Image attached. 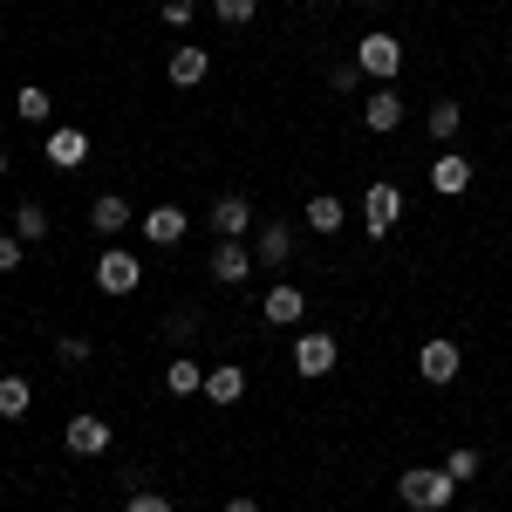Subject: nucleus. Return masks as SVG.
<instances>
[{"label":"nucleus","mask_w":512,"mask_h":512,"mask_svg":"<svg viewBox=\"0 0 512 512\" xmlns=\"http://www.w3.org/2000/svg\"><path fill=\"white\" fill-rule=\"evenodd\" d=\"M458 123H465V103H458V96H437V103H431V137H437V144H451Z\"/></svg>","instance_id":"4be33fe9"},{"label":"nucleus","mask_w":512,"mask_h":512,"mask_svg":"<svg viewBox=\"0 0 512 512\" xmlns=\"http://www.w3.org/2000/svg\"><path fill=\"white\" fill-rule=\"evenodd\" d=\"M96 287H103V294H137V287H144V260H130V253H123V246H103V253H96Z\"/></svg>","instance_id":"7ed1b4c3"},{"label":"nucleus","mask_w":512,"mask_h":512,"mask_svg":"<svg viewBox=\"0 0 512 512\" xmlns=\"http://www.w3.org/2000/svg\"><path fill=\"white\" fill-rule=\"evenodd\" d=\"M41 151H48L55 171H82V164H89V137H82L76 123H62V130H48V144H41Z\"/></svg>","instance_id":"9d476101"},{"label":"nucleus","mask_w":512,"mask_h":512,"mask_svg":"<svg viewBox=\"0 0 512 512\" xmlns=\"http://www.w3.org/2000/svg\"><path fill=\"white\" fill-rule=\"evenodd\" d=\"M164 76L178 82V89H198V82L212 76V55H205L198 41H178V48H171V62H164Z\"/></svg>","instance_id":"1a4fd4ad"},{"label":"nucleus","mask_w":512,"mask_h":512,"mask_svg":"<svg viewBox=\"0 0 512 512\" xmlns=\"http://www.w3.org/2000/svg\"><path fill=\"white\" fill-rule=\"evenodd\" d=\"M164 390L171 396H198L205 390V369H198L192 355H171V362H164Z\"/></svg>","instance_id":"6ab92c4d"},{"label":"nucleus","mask_w":512,"mask_h":512,"mask_svg":"<svg viewBox=\"0 0 512 512\" xmlns=\"http://www.w3.org/2000/svg\"><path fill=\"white\" fill-rule=\"evenodd\" d=\"M431 185H437L444 198H465V192H472V158H458V151H437Z\"/></svg>","instance_id":"ddd939ff"},{"label":"nucleus","mask_w":512,"mask_h":512,"mask_svg":"<svg viewBox=\"0 0 512 512\" xmlns=\"http://www.w3.org/2000/svg\"><path fill=\"white\" fill-rule=\"evenodd\" d=\"M444 472L458 478V485H465V478H478V451H472V444H458V451L444 458Z\"/></svg>","instance_id":"a878e982"},{"label":"nucleus","mask_w":512,"mask_h":512,"mask_svg":"<svg viewBox=\"0 0 512 512\" xmlns=\"http://www.w3.org/2000/svg\"><path fill=\"white\" fill-rule=\"evenodd\" d=\"M62 444H69V458H103V451H110V424L82 410V417L62 424Z\"/></svg>","instance_id":"0eeeda50"},{"label":"nucleus","mask_w":512,"mask_h":512,"mask_svg":"<svg viewBox=\"0 0 512 512\" xmlns=\"http://www.w3.org/2000/svg\"><path fill=\"white\" fill-rule=\"evenodd\" d=\"M35 410V383L28 376H0V417H28Z\"/></svg>","instance_id":"412c9836"},{"label":"nucleus","mask_w":512,"mask_h":512,"mask_svg":"<svg viewBox=\"0 0 512 512\" xmlns=\"http://www.w3.org/2000/svg\"><path fill=\"white\" fill-rule=\"evenodd\" d=\"M205 267H212V280H219V287H246V274H253V267H260V260H253V253H246V239H219V246H212V260H205Z\"/></svg>","instance_id":"39448f33"},{"label":"nucleus","mask_w":512,"mask_h":512,"mask_svg":"<svg viewBox=\"0 0 512 512\" xmlns=\"http://www.w3.org/2000/svg\"><path fill=\"white\" fill-rule=\"evenodd\" d=\"M158 14H164V21H171V28H192V14H198V0H164Z\"/></svg>","instance_id":"c85d7f7f"},{"label":"nucleus","mask_w":512,"mask_h":512,"mask_svg":"<svg viewBox=\"0 0 512 512\" xmlns=\"http://www.w3.org/2000/svg\"><path fill=\"white\" fill-rule=\"evenodd\" d=\"M287 253H294V226H287V219L260 226V246H253V260H267V267H287Z\"/></svg>","instance_id":"f3484780"},{"label":"nucleus","mask_w":512,"mask_h":512,"mask_svg":"<svg viewBox=\"0 0 512 512\" xmlns=\"http://www.w3.org/2000/svg\"><path fill=\"white\" fill-rule=\"evenodd\" d=\"M55 355H62V362H89V335H62V342H55Z\"/></svg>","instance_id":"bb28decb"},{"label":"nucleus","mask_w":512,"mask_h":512,"mask_svg":"<svg viewBox=\"0 0 512 512\" xmlns=\"http://www.w3.org/2000/svg\"><path fill=\"white\" fill-rule=\"evenodd\" d=\"M260 315L274 321V328H294V321L308 315V294H301L294 280H280V287H267V301H260Z\"/></svg>","instance_id":"9b49d317"},{"label":"nucleus","mask_w":512,"mask_h":512,"mask_svg":"<svg viewBox=\"0 0 512 512\" xmlns=\"http://www.w3.org/2000/svg\"><path fill=\"white\" fill-rule=\"evenodd\" d=\"M246 226H253V205H246L239 192L212 198V233H219V239H246Z\"/></svg>","instance_id":"4468645a"},{"label":"nucleus","mask_w":512,"mask_h":512,"mask_svg":"<svg viewBox=\"0 0 512 512\" xmlns=\"http://www.w3.org/2000/svg\"><path fill=\"white\" fill-rule=\"evenodd\" d=\"M89 226H96V233H123V226H130V198L103 192L96 205H89Z\"/></svg>","instance_id":"a211bd4d"},{"label":"nucleus","mask_w":512,"mask_h":512,"mask_svg":"<svg viewBox=\"0 0 512 512\" xmlns=\"http://www.w3.org/2000/svg\"><path fill=\"white\" fill-rule=\"evenodd\" d=\"M335 335H301V342H294V376H308V383H321V376H328V369H335Z\"/></svg>","instance_id":"6e6552de"},{"label":"nucleus","mask_w":512,"mask_h":512,"mask_svg":"<svg viewBox=\"0 0 512 512\" xmlns=\"http://www.w3.org/2000/svg\"><path fill=\"white\" fill-rule=\"evenodd\" d=\"M396 492H403L410 512H444L451 499H458V478L444 472V465H410V472L396 478Z\"/></svg>","instance_id":"f257e3e1"},{"label":"nucleus","mask_w":512,"mask_h":512,"mask_svg":"<svg viewBox=\"0 0 512 512\" xmlns=\"http://www.w3.org/2000/svg\"><path fill=\"white\" fill-rule=\"evenodd\" d=\"M14 239H21V246L48 239V212H41V205H14Z\"/></svg>","instance_id":"5701e85b"},{"label":"nucleus","mask_w":512,"mask_h":512,"mask_svg":"<svg viewBox=\"0 0 512 512\" xmlns=\"http://www.w3.org/2000/svg\"><path fill=\"white\" fill-rule=\"evenodd\" d=\"M185 233H192L185 205H151V212H144V239H151V246H178Z\"/></svg>","instance_id":"f8f14e48"},{"label":"nucleus","mask_w":512,"mask_h":512,"mask_svg":"<svg viewBox=\"0 0 512 512\" xmlns=\"http://www.w3.org/2000/svg\"><path fill=\"white\" fill-rule=\"evenodd\" d=\"M458 369H465V355H458V342H444V335L417 349V376L437 383V390H444V383H458Z\"/></svg>","instance_id":"423d86ee"},{"label":"nucleus","mask_w":512,"mask_h":512,"mask_svg":"<svg viewBox=\"0 0 512 512\" xmlns=\"http://www.w3.org/2000/svg\"><path fill=\"white\" fill-rule=\"evenodd\" d=\"M164 335H171V342H192V335H198V315H192V308H185V315H171V321H164Z\"/></svg>","instance_id":"c756f323"},{"label":"nucleus","mask_w":512,"mask_h":512,"mask_svg":"<svg viewBox=\"0 0 512 512\" xmlns=\"http://www.w3.org/2000/svg\"><path fill=\"white\" fill-rule=\"evenodd\" d=\"M14 267H21V239L7 233V239H0V274H14Z\"/></svg>","instance_id":"7c9ffc66"},{"label":"nucleus","mask_w":512,"mask_h":512,"mask_svg":"<svg viewBox=\"0 0 512 512\" xmlns=\"http://www.w3.org/2000/svg\"><path fill=\"white\" fill-rule=\"evenodd\" d=\"M123 512H171V499H164V492H130Z\"/></svg>","instance_id":"cd10ccee"},{"label":"nucleus","mask_w":512,"mask_h":512,"mask_svg":"<svg viewBox=\"0 0 512 512\" xmlns=\"http://www.w3.org/2000/svg\"><path fill=\"white\" fill-rule=\"evenodd\" d=\"M226 512H260V499H226Z\"/></svg>","instance_id":"2f4dec72"},{"label":"nucleus","mask_w":512,"mask_h":512,"mask_svg":"<svg viewBox=\"0 0 512 512\" xmlns=\"http://www.w3.org/2000/svg\"><path fill=\"white\" fill-rule=\"evenodd\" d=\"M342 219H349V205H342L335 192H315V198H308V226H315V233H342Z\"/></svg>","instance_id":"aec40b11"},{"label":"nucleus","mask_w":512,"mask_h":512,"mask_svg":"<svg viewBox=\"0 0 512 512\" xmlns=\"http://www.w3.org/2000/svg\"><path fill=\"white\" fill-rule=\"evenodd\" d=\"M362 219H369V239L396 233V219H403V192H396L390 178H376V185L362 192Z\"/></svg>","instance_id":"20e7f679"},{"label":"nucleus","mask_w":512,"mask_h":512,"mask_svg":"<svg viewBox=\"0 0 512 512\" xmlns=\"http://www.w3.org/2000/svg\"><path fill=\"white\" fill-rule=\"evenodd\" d=\"M362 7H376V0H362Z\"/></svg>","instance_id":"72a5a7b5"},{"label":"nucleus","mask_w":512,"mask_h":512,"mask_svg":"<svg viewBox=\"0 0 512 512\" xmlns=\"http://www.w3.org/2000/svg\"><path fill=\"white\" fill-rule=\"evenodd\" d=\"M362 123H369V130H376V137H390L396 123H403V96H396L390 82H383V89H376V96H369V103H362Z\"/></svg>","instance_id":"2eb2a0df"},{"label":"nucleus","mask_w":512,"mask_h":512,"mask_svg":"<svg viewBox=\"0 0 512 512\" xmlns=\"http://www.w3.org/2000/svg\"><path fill=\"white\" fill-rule=\"evenodd\" d=\"M205 396H212L219 410H233L239 396H246V369H239V362H226V369H205Z\"/></svg>","instance_id":"dca6fc26"},{"label":"nucleus","mask_w":512,"mask_h":512,"mask_svg":"<svg viewBox=\"0 0 512 512\" xmlns=\"http://www.w3.org/2000/svg\"><path fill=\"white\" fill-rule=\"evenodd\" d=\"M14 110H21V123H48V89H35V82H28V89L14 96Z\"/></svg>","instance_id":"b1692460"},{"label":"nucleus","mask_w":512,"mask_h":512,"mask_svg":"<svg viewBox=\"0 0 512 512\" xmlns=\"http://www.w3.org/2000/svg\"><path fill=\"white\" fill-rule=\"evenodd\" d=\"M0 178H7V151H0Z\"/></svg>","instance_id":"473e14b6"},{"label":"nucleus","mask_w":512,"mask_h":512,"mask_svg":"<svg viewBox=\"0 0 512 512\" xmlns=\"http://www.w3.org/2000/svg\"><path fill=\"white\" fill-rule=\"evenodd\" d=\"M212 14H219L226 28H246V21L260 14V0H212Z\"/></svg>","instance_id":"393cba45"},{"label":"nucleus","mask_w":512,"mask_h":512,"mask_svg":"<svg viewBox=\"0 0 512 512\" xmlns=\"http://www.w3.org/2000/svg\"><path fill=\"white\" fill-rule=\"evenodd\" d=\"M355 69L376 82H396L403 76V41L390 35V28H376V35H362V48H355Z\"/></svg>","instance_id":"f03ea898"}]
</instances>
